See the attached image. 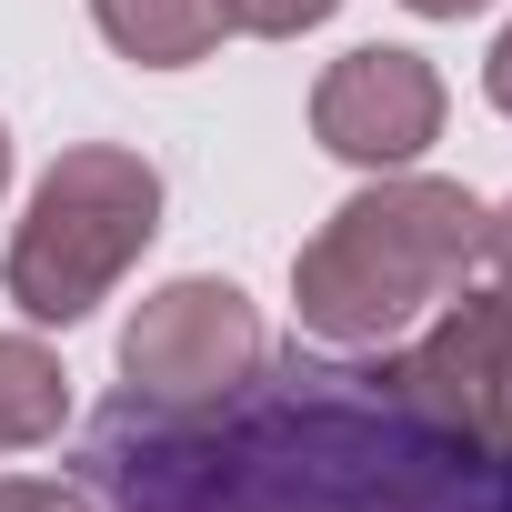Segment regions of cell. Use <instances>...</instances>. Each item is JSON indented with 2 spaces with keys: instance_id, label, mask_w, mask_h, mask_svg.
<instances>
[{
  "instance_id": "obj_8",
  "label": "cell",
  "mask_w": 512,
  "mask_h": 512,
  "mask_svg": "<svg viewBox=\"0 0 512 512\" xmlns=\"http://www.w3.org/2000/svg\"><path fill=\"white\" fill-rule=\"evenodd\" d=\"M231 11V31H262V41H302V31H322L342 0H221Z\"/></svg>"
},
{
  "instance_id": "obj_13",
  "label": "cell",
  "mask_w": 512,
  "mask_h": 512,
  "mask_svg": "<svg viewBox=\"0 0 512 512\" xmlns=\"http://www.w3.org/2000/svg\"><path fill=\"white\" fill-rule=\"evenodd\" d=\"M492 452L512 462V392H502V422H492Z\"/></svg>"
},
{
  "instance_id": "obj_9",
  "label": "cell",
  "mask_w": 512,
  "mask_h": 512,
  "mask_svg": "<svg viewBox=\"0 0 512 512\" xmlns=\"http://www.w3.org/2000/svg\"><path fill=\"white\" fill-rule=\"evenodd\" d=\"M0 512H91L81 482H0Z\"/></svg>"
},
{
  "instance_id": "obj_11",
  "label": "cell",
  "mask_w": 512,
  "mask_h": 512,
  "mask_svg": "<svg viewBox=\"0 0 512 512\" xmlns=\"http://www.w3.org/2000/svg\"><path fill=\"white\" fill-rule=\"evenodd\" d=\"M482 91H492V111H512V31L492 41V61H482Z\"/></svg>"
},
{
  "instance_id": "obj_4",
  "label": "cell",
  "mask_w": 512,
  "mask_h": 512,
  "mask_svg": "<svg viewBox=\"0 0 512 512\" xmlns=\"http://www.w3.org/2000/svg\"><path fill=\"white\" fill-rule=\"evenodd\" d=\"M412 422L492 452V422H502V392H512V292H462L412 352H392L372 372Z\"/></svg>"
},
{
  "instance_id": "obj_6",
  "label": "cell",
  "mask_w": 512,
  "mask_h": 512,
  "mask_svg": "<svg viewBox=\"0 0 512 512\" xmlns=\"http://www.w3.org/2000/svg\"><path fill=\"white\" fill-rule=\"evenodd\" d=\"M91 21H101V41H111L121 61H141V71H191V61H211L221 31H231L221 0H91Z\"/></svg>"
},
{
  "instance_id": "obj_2",
  "label": "cell",
  "mask_w": 512,
  "mask_h": 512,
  "mask_svg": "<svg viewBox=\"0 0 512 512\" xmlns=\"http://www.w3.org/2000/svg\"><path fill=\"white\" fill-rule=\"evenodd\" d=\"M151 231H161V171L141 151H121V141H81V151H61L41 171L0 282H11V302L31 322H81L151 251Z\"/></svg>"
},
{
  "instance_id": "obj_5",
  "label": "cell",
  "mask_w": 512,
  "mask_h": 512,
  "mask_svg": "<svg viewBox=\"0 0 512 512\" xmlns=\"http://www.w3.org/2000/svg\"><path fill=\"white\" fill-rule=\"evenodd\" d=\"M312 141L332 161H362V171H402L442 141V71L422 51H342L312 91Z\"/></svg>"
},
{
  "instance_id": "obj_10",
  "label": "cell",
  "mask_w": 512,
  "mask_h": 512,
  "mask_svg": "<svg viewBox=\"0 0 512 512\" xmlns=\"http://www.w3.org/2000/svg\"><path fill=\"white\" fill-rule=\"evenodd\" d=\"M482 262H492V272H502V292H512V201L482 221Z\"/></svg>"
},
{
  "instance_id": "obj_12",
  "label": "cell",
  "mask_w": 512,
  "mask_h": 512,
  "mask_svg": "<svg viewBox=\"0 0 512 512\" xmlns=\"http://www.w3.org/2000/svg\"><path fill=\"white\" fill-rule=\"evenodd\" d=\"M402 11H422V21H462V11H492V0H402Z\"/></svg>"
},
{
  "instance_id": "obj_1",
  "label": "cell",
  "mask_w": 512,
  "mask_h": 512,
  "mask_svg": "<svg viewBox=\"0 0 512 512\" xmlns=\"http://www.w3.org/2000/svg\"><path fill=\"white\" fill-rule=\"evenodd\" d=\"M482 201L462 181H372L352 191L292 262V312L312 342L332 352H382L392 332H412L442 292H462V272L482 262Z\"/></svg>"
},
{
  "instance_id": "obj_7",
  "label": "cell",
  "mask_w": 512,
  "mask_h": 512,
  "mask_svg": "<svg viewBox=\"0 0 512 512\" xmlns=\"http://www.w3.org/2000/svg\"><path fill=\"white\" fill-rule=\"evenodd\" d=\"M71 422V372L51 342L31 332H0V452H31Z\"/></svg>"
},
{
  "instance_id": "obj_3",
  "label": "cell",
  "mask_w": 512,
  "mask_h": 512,
  "mask_svg": "<svg viewBox=\"0 0 512 512\" xmlns=\"http://www.w3.org/2000/svg\"><path fill=\"white\" fill-rule=\"evenodd\" d=\"M121 372H131V402L211 412V402H231L251 372H262V312H251L231 282H211V272L161 282L131 312V332H121Z\"/></svg>"
},
{
  "instance_id": "obj_14",
  "label": "cell",
  "mask_w": 512,
  "mask_h": 512,
  "mask_svg": "<svg viewBox=\"0 0 512 512\" xmlns=\"http://www.w3.org/2000/svg\"><path fill=\"white\" fill-rule=\"evenodd\" d=\"M0 191H11V131H0Z\"/></svg>"
}]
</instances>
